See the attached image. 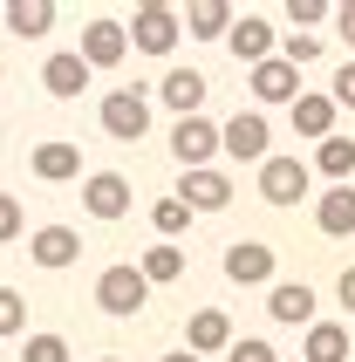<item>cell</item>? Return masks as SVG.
Instances as JSON below:
<instances>
[{
    "label": "cell",
    "mask_w": 355,
    "mask_h": 362,
    "mask_svg": "<svg viewBox=\"0 0 355 362\" xmlns=\"http://www.w3.org/2000/svg\"><path fill=\"white\" fill-rule=\"evenodd\" d=\"M123 41H130L137 55H171L178 41H185V28H178V7H164V0H144L137 14H130V28H123Z\"/></svg>",
    "instance_id": "cell-1"
},
{
    "label": "cell",
    "mask_w": 355,
    "mask_h": 362,
    "mask_svg": "<svg viewBox=\"0 0 355 362\" xmlns=\"http://www.w3.org/2000/svg\"><path fill=\"white\" fill-rule=\"evenodd\" d=\"M96 117H103V137H117V144H144L151 137V96H144V89H110Z\"/></svg>",
    "instance_id": "cell-2"
},
{
    "label": "cell",
    "mask_w": 355,
    "mask_h": 362,
    "mask_svg": "<svg viewBox=\"0 0 355 362\" xmlns=\"http://www.w3.org/2000/svg\"><path fill=\"white\" fill-rule=\"evenodd\" d=\"M144 301H151V287H144V274L130 260H117V267H103V274H96V308H103V315L130 322Z\"/></svg>",
    "instance_id": "cell-3"
},
{
    "label": "cell",
    "mask_w": 355,
    "mask_h": 362,
    "mask_svg": "<svg viewBox=\"0 0 355 362\" xmlns=\"http://www.w3.org/2000/svg\"><path fill=\"white\" fill-rule=\"evenodd\" d=\"M267 144H274V130H267L260 110H239L233 123H219V151H226L233 164H267V158H274Z\"/></svg>",
    "instance_id": "cell-4"
},
{
    "label": "cell",
    "mask_w": 355,
    "mask_h": 362,
    "mask_svg": "<svg viewBox=\"0 0 355 362\" xmlns=\"http://www.w3.org/2000/svg\"><path fill=\"white\" fill-rule=\"evenodd\" d=\"M308 185H315L308 158H267V164H260V199H267V205H301Z\"/></svg>",
    "instance_id": "cell-5"
},
{
    "label": "cell",
    "mask_w": 355,
    "mask_h": 362,
    "mask_svg": "<svg viewBox=\"0 0 355 362\" xmlns=\"http://www.w3.org/2000/svg\"><path fill=\"white\" fill-rule=\"evenodd\" d=\"M226 48L239 55V69H260V62H274L280 35L267 14H233V28H226Z\"/></svg>",
    "instance_id": "cell-6"
},
{
    "label": "cell",
    "mask_w": 355,
    "mask_h": 362,
    "mask_svg": "<svg viewBox=\"0 0 355 362\" xmlns=\"http://www.w3.org/2000/svg\"><path fill=\"white\" fill-rule=\"evenodd\" d=\"M185 212H226L233 205V178L219 171V164H205V171H185L178 178V192H171Z\"/></svg>",
    "instance_id": "cell-7"
},
{
    "label": "cell",
    "mask_w": 355,
    "mask_h": 362,
    "mask_svg": "<svg viewBox=\"0 0 355 362\" xmlns=\"http://www.w3.org/2000/svg\"><path fill=\"white\" fill-rule=\"evenodd\" d=\"M219 151V123L212 117H178L171 123V158L185 164V171H205Z\"/></svg>",
    "instance_id": "cell-8"
},
{
    "label": "cell",
    "mask_w": 355,
    "mask_h": 362,
    "mask_svg": "<svg viewBox=\"0 0 355 362\" xmlns=\"http://www.w3.org/2000/svg\"><path fill=\"white\" fill-rule=\"evenodd\" d=\"M82 69H89V76H96V69H117L123 55H130V41H123V21H110V14H96L89 21V28H82Z\"/></svg>",
    "instance_id": "cell-9"
},
{
    "label": "cell",
    "mask_w": 355,
    "mask_h": 362,
    "mask_svg": "<svg viewBox=\"0 0 355 362\" xmlns=\"http://www.w3.org/2000/svg\"><path fill=\"white\" fill-rule=\"evenodd\" d=\"M226 281L233 287H274V246L267 240H233L226 246Z\"/></svg>",
    "instance_id": "cell-10"
},
{
    "label": "cell",
    "mask_w": 355,
    "mask_h": 362,
    "mask_svg": "<svg viewBox=\"0 0 355 362\" xmlns=\"http://www.w3.org/2000/svg\"><path fill=\"white\" fill-rule=\"evenodd\" d=\"M226 349H233L226 308H192L185 315V356H226Z\"/></svg>",
    "instance_id": "cell-11"
},
{
    "label": "cell",
    "mask_w": 355,
    "mask_h": 362,
    "mask_svg": "<svg viewBox=\"0 0 355 362\" xmlns=\"http://www.w3.org/2000/svg\"><path fill=\"white\" fill-rule=\"evenodd\" d=\"M82 205H89V219H123V212H130V178H123V171H89V178H82Z\"/></svg>",
    "instance_id": "cell-12"
},
{
    "label": "cell",
    "mask_w": 355,
    "mask_h": 362,
    "mask_svg": "<svg viewBox=\"0 0 355 362\" xmlns=\"http://www.w3.org/2000/svg\"><path fill=\"white\" fill-rule=\"evenodd\" d=\"M76 253H82V233H76V226H41V233H28V260L48 267V274L76 267Z\"/></svg>",
    "instance_id": "cell-13"
},
{
    "label": "cell",
    "mask_w": 355,
    "mask_h": 362,
    "mask_svg": "<svg viewBox=\"0 0 355 362\" xmlns=\"http://www.w3.org/2000/svg\"><path fill=\"white\" fill-rule=\"evenodd\" d=\"M267 315H274L280 328H308L315 322V287L308 281H274L267 287Z\"/></svg>",
    "instance_id": "cell-14"
},
{
    "label": "cell",
    "mask_w": 355,
    "mask_h": 362,
    "mask_svg": "<svg viewBox=\"0 0 355 362\" xmlns=\"http://www.w3.org/2000/svg\"><path fill=\"white\" fill-rule=\"evenodd\" d=\"M315 226L328 240H355V185H328L315 199Z\"/></svg>",
    "instance_id": "cell-15"
},
{
    "label": "cell",
    "mask_w": 355,
    "mask_h": 362,
    "mask_svg": "<svg viewBox=\"0 0 355 362\" xmlns=\"http://www.w3.org/2000/svg\"><path fill=\"white\" fill-rule=\"evenodd\" d=\"M287 117H294V130L301 137H335V103H328V89H301L294 103H287Z\"/></svg>",
    "instance_id": "cell-16"
},
{
    "label": "cell",
    "mask_w": 355,
    "mask_h": 362,
    "mask_svg": "<svg viewBox=\"0 0 355 362\" xmlns=\"http://www.w3.org/2000/svg\"><path fill=\"white\" fill-rule=\"evenodd\" d=\"M205 89H212V82L198 76V69H164V82H158L164 110H178V117H198V110H205Z\"/></svg>",
    "instance_id": "cell-17"
},
{
    "label": "cell",
    "mask_w": 355,
    "mask_h": 362,
    "mask_svg": "<svg viewBox=\"0 0 355 362\" xmlns=\"http://www.w3.org/2000/svg\"><path fill=\"white\" fill-rule=\"evenodd\" d=\"M41 89H48V96H82V89H89V69H82V55L76 48H62V55H48L41 62Z\"/></svg>",
    "instance_id": "cell-18"
},
{
    "label": "cell",
    "mask_w": 355,
    "mask_h": 362,
    "mask_svg": "<svg viewBox=\"0 0 355 362\" xmlns=\"http://www.w3.org/2000/svg\"><path fill=\"white\" fill-rule=\"evenodd\" d=\"M28 171H35L41 185H69L82 171V151L76 144H35V151H28Z\"/></svg>",
    "instance_id": "cell-19"
},
{
    "label": "cell",
    "mask_w": 355,
    "mask_h": 362,
    "mask_svg": "<svg viewBox=\"0 0 355 362\" xmlns=\"http://www.w3.org/2000/svg\"><path fill=\"white\" fill-rule=\"evenodd\" d=\"M301 362H355L349 356V328H342V322H308V335H301Z\"/></svg>",
    "instance_id": "cell-20"
},
{
    "label": "cell",
    "mask_w": 355,
    "mask_h": 362,
    "mask_svg": "<svg viewBox=\"0 0 355 362\" xmlns=\"http://www.w3.org/2000/svg\"><path fill=\"white\" fill-rule=\"evenodd\" d=\"M144 274V287H171V281H185V246H171V240H158L151 253H137L130 260Z\"/></svg>",
    "instance_id": "cell-21"
},
{
    "label": "cell",
    "mask_w": 355,
    "mask_h": 362,
    "mask_svg": "<svg viewBox=\"0 0 355 362\" xmlns=\"http://www.w3.org/2000/svg\"><path fill=\"white\" fill-rule=\"evenodd\" d=\"M178 28H185L192 41H226L233 7H226V0H192V14H178Z\"/></svg>",
    "instance_id": "cell-22"
},
{
    "label": "cell",
    "mask_w": 355,
    "mask_h": 362,
    "mask_svg": "<svg viewBox=\"0 0 355 362\" xmlns=\"http://www.w3.org/2000/svg\"><path fill=\"white\" fill-rule=\"evenodd\" d=\"M246 76H253V96H260V103H294V96H301V76H294L280 55L260 62V69H246Z\"/></svg>",
    "instance_id": "cell-23"
},
{
    "label": "cell",
    "mask_w": 355,
    "mask_h": 362,
    "mask_svg": "<svg viewBox=\"0 0 355 362\" xmlns=\"http://www.w3.org/2000/svg\"><path fill=\"white\" fill-rule=\"evenodd\" d=\"M308 171H321V178H335V185H349L355 178V137H321L315 144V164H308Z\"/></svg>",
    "instance_id": "cell-24"
},
{
    "label": "cell",
    "mask_w": 355,
    "mask_h": 362,
    "mask_svg": "<svg viewBox=\"0 0 355 362\" xmlns=\"http://www.w3.org/2000/svg\"><path fill=\"white\" fill-rule=\"evenodd\" d=\"M48 28H55V7H48V0H7V35L41 41Z\"/></svg>",
    "instance_id": "cell-25"
},
{
    "label": "cell",
    "mask_w": 355,
    "mask_h": 362,
    "mask_svg": "<svg viewBox=\"0 0 355 362\" xmlns=\"http://www.w3.org/2000/svg\"><path fill=\"white\" fill-rule=\"evenodd\" d=\"M280 62L301 76L308 62H321V35H280Z\"/></svg>",
    "instance_id": "cell-26"
},
{
    "label": "cell",
    "mask_w": 355,
    "mask_h": 362,
    "mask_svg": "<svg viewBox=\"0 0 355 362\" xmlns=\"http://www.w3.org/2000/svg\"><path fill=\"white\" fill-rule=\"evenodd\" d=\"M151 226H158V240H171V246H178V233L192 226V212H185L178 199H158V205H151Z\"/></svg>",
    "instance_id": "cell-27"
},
{
    "label": "cell",
    "mask_w": 355,
    "mask_h": 362,
    "mask_svg": "<svg viewBox=\"0 0 355 362\" xmlns=\"http://www.w3.org/2000/svg\"><path fill=\"white\" fill-rule=\"evenodd\" d=\"M21 328H28V301H21L14 287H0V342H7V335H21Z\"/></svg>",
    "instance_id": "cell-28"
},
{
    "label": "cell",
    "mask_w": 355,
    "mask_h": 362,
    "mask_svg": "<svg viewBox=\"0 0 355 362\" xmlns=\"http://www.w3.org/2000/svg\"><path fill=\"white\" fill-rule=\"evenodd\" d=\"M21 362H69V342H62V335H28Z\"/></svg>",
    "instance_id": "cell-29"
},
{
    "label": "cell",
    "mask_w": 355,
    "mask_h": 362,
    "mask_svg": "<svg viewBox=\"0 0 355 362\" xmlns=\"http://www.w3.org/2000/svg\"><path fill=\"white\" fill-rule=\"evenodd\" d=\"M226 362H280V356H274V342H260V335H246V342L233 335V349H226Z\"/></svg>",
    "instance_id": "cell-30"
},
{
    "label": "cell",
    "mask_w": 355,
    "mask_h": 362,
    "mask_svg": "<svg viewBox=\"0 0 355 362\" xmlns=\"http://www.w3.org/2000/svg\"><path fill=\"white\" fill-rule=\"evenodd\" d=\"M328 103H335V110H355V62H342V69H335V82H328Z\"/></svg>",
    "instance_id": "cell-31"
},
{
    "label": "cell",
    "mask_w": 355,
    "mask_h": 362,
    "mask_svg": "<svg viewBox=\"0 0 355 362\" xmlns=\"http://www.w3.org/2000/svg\"><path fill=\"white\" fill-rule=\"evenodd\" d=\"M21 226H28V212H21V199H14V192H0V246L14 240Z\"/></svg>",
    "instance_id": "cell-32"
},
{
    "label": "cell",
    "mask_w": 355,
    "mask_h": 362,
    "mask_svg": "<svg viewBox=\"0 0 355 362\" xmlns=\"http://www.w3.org/2000/svg\"><path fill=\"white\" fill-rule=\"evenodd\" d=\"M328 14H335V7H321V0H294V7H287V21H294V28H321Z\"/></svg>",
    "instance_id": "cell-33"
},
{
    "label": "cell",
    "mask_w": 355,
    "mask_h": 362,
    "mask_svg": "<svg viewBox=\"0 0 355 362\" xmlns=\"http://www.w3.org/2000/svg\"><path fill=\"white\" fill-rule=\"evenodd\" d=\"M328 21H335V35H342V41H349V48H355V0H349V7H335V14H328Z\"/></svg>",
    "instance_id": "cell-34"
},
{
    "label": "cell",
    "mask_w": 355,
    "mask_h": 362,
    "mask_svg": "<svg viewBox=\"0 0 355 362\" xmlns=\"http://www.w3.org/2000/svg\"><path fill=\"white\" fill-rule=\"evenodd\" d=\"M335 294H342V308L355 315V267H342V281H335Z\"/></svg>",
    "instance_id": "cell-35"
},
{
    "label": "cell",
    "mask_w": 355,
    "mask_h": 362,
    "mask_svg": "<svg viewBox=\"0 0 355 362\" xmlns=\"http://www.w3.org/2000/svg\"><path fill=\"white\" fill-rule=\"evenodd\" d=\"M158 362H198V356H185V349H171V356H158Z\"/></svg>",
    "instance_id": "cell-36"
},
{
    "label": "cell",
    "mask_w": 355,
    "mask_h": 362,
    "mask_svg": "<svg viewBox=\"0 0 355 362\" xmlns=\"http://www.w3.org/2000/svg\"><path fill=\"white\" fill-rule=\"evenodd\" d=\"M0 76H7V62H0Z\"/></svg>",
    "instance_id": "cell-37"
},
{
    "label": "cell",
    "mask_w": 355,
    "mask_h": 362,
    "mask_svg": "<svg viewBox=\"0 0 355 362\" xmlns=\"http://www.w3.org/2000/svg\"><path fill=\"white\" fill-rule=\"evenodd\" d=\"M103 362H117V356H103Z\"/></svg>",
    "instance_id": "cell-38"
}]
</instances>
